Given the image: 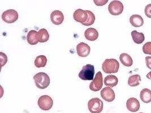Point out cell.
Returning <instances> with one entry per match:
<instances>
[{
  "instance_id": "cell-7",
  "label": "cell",
  "mask_w": 151,
  "mask_h": 113,
  "mask_svg": "<svg viewBox=\"0 0 151 113\" xmlns=\"http://www.w3.org/2000/svg\"><path fill=\"white\" fill-rule=\"evenodd\" d=\"M18 12L13 9L7 10L2 14V20L7 23H13L18 20Z\"/></svg>"
},
{
  "instance_id": "cell-29",
  "label": "cell",
  "mask_w": 151,
  "mask_h": 113,
  "mask_svg": "<svg viewBox=\"0 0 151 113\" xmlns=\"http://www.w3.org/2000/svg\"><path fill=\"white\" fill-rule=\"evenodd\" d=\"M145 62H146V65L147 67L151 69V56H146L145 57Z\"/></svg>"
},
{
  "instance_id": "cell-5",
  "label": "cell",
  "mask_w": 151,
  "mask_h": 113,
  "mask_svg": "<svg viewBox=\"0 0 151 113\" xmlns=\"http://www.w3.org/2000/svg\"><path fill=\"white\" fill-rule=\"evenodd\" d=\"M103 75L101 71L98 72L95 75V78L92 80L89 85V89L93 91H99L103 87Z\"/></svg>"
},
{
  "instance_id": "cell-16",
  "label": "cell",
  "mask_w": 151,
  "mask_h": 113,
  "mask_svg": "<svg viewBox=\"0 0 151 113\" xmlns=\"http://www.w3.org/2000/svg\"><path fill=\"white\" fill-rule=\"evenodd\" d=\"M131 25L135 27H142L144 24L143 18L139 15H132L130 18Z\"/></svg>"
},
{
  "instance_id": "cell-12",
  "label": "cell",
  "mask_w": 151,
  "mask_h": 113,
  "mask_svg": "<svg viewBox=\"0 0 151 113\" xmlns=\"http://www.w3.org/2000/svg\"><path fill=\"white\" fill-rule=\"evenodd\" d=\"M50 19L55 25H60L64 20V16L60 10H55L50 14Z\"/></svg>"
},
{
  "instance_id": "cell-4",
  "label": "cell",
  "mask_w": 151,
  "mask_h": 113,
  "mask_svg": "<svg viewBox=\"0 0 151 113\" xmlns=\"http://www.w3.org/2000/svg\"><path fill=\"white\" fill-rule=\"evenodd\" d=\"M88 107L91 113H101L103 110V102L99 98L91 99L88 103Z\"/></svg>"
},
{
  "instance_id": "cell-21",
  "label": "cell",
  "mask_w": 151,
  "mask_h": 113,
  "mask_svg": "<svg viewBox=\"0 0 151 113\" xmlns=\"http://www.w3.org/2000/svg\"><path fill=\"white\" fill-rule=\"evenodd\" d=\"M47 63V58L45 56H37L35 60V65L38 68L44 67Z\"/></svg>"
},
{
  "instance_id": "cell-10",
  "label": "cell",
  "mask_w": 151,
  "mask_h": 113,
  "mask_svg": "<svg viewBox=\"0 0 151 113\" xmlns=\"http://www.w3.org/2000/svg\"><path fill=\"white\" fill-rule=\"evenodd\" d=\"M101 96L107 102H112L115 99V93L110 87H105L101 91Z\"/></svg>"
},
{
  "instance_id": "cell-28",
  "label": "cell",
  "mask_w": 151,
  "mask_h": 113,
  "mask_svg": "<svg viewBox=\"0 0 151 113\" xmlns=\"http://www.w3.org/2000/svg\"><path fill=\"white\" fill-rule=\"evenodd\" d=\"M93 2L97 6H103L106 4H107L108 1V0H94Z\"/></svg>"
},
{
  "instance_id": "cell-30",
  "label": "cell",
  "mask_w": 151,
  "mask_h": 113,
  "mask_svg": "<svg viewBox=\"0 0 151 113\" xmlns=\"http://www.w3.org/2000/svg\"><path fill=\"white\" fill-rule=\"evenodd\" d=\"M147 78H148V79L151 80V71L147 75Z\"/></svg>"
},
{
  "instance_id": "cell-22",
  "label": "cell",
  "mask_w": 151,
  "mask_h": 113,
  "mask_svg": "<svg viewBox=\"0 0 151 113\" xmlns=\"http://www.w3.org/2000/svg\"><path fill=\"white\" fill-rule=\"evenodd\" d=\"M141 80V77L139 75H134L129 78L128 84L130 87H137L140 84Z\"/></svg>"
},
{
  "instance_id": "cell-18",
  "label": "cell",
  "mask_w": 151,
  "mask_h": 113,
  "mask_svg": "<svg viewBox=\"0 0 151 113\" xmlns=\"http://www.w3.org/2000/svg\"><path fill=\"white\" fill-rule=\"evenodd\" d=\"M141 100L146 104L151 102V91L148 88H144L141 92L140 94Z\"/></svg>"
},
{
  "instance_id": "cell-2",
  "label": "cell",
  "mask_w": 151,
  "mask_h": 113,
  "mask_svg": "<svg viewBox=\"0 0 151 113\" xmlns=\"http://www.w3.org/2000/svg\"><path fill=\"white\" fill-rule=\"evenodd\" d=\"M119 68V64L115 59H106L102 64V69L106 74L117 73Z\"/></svg>"
},
{
  "instance_id": "cell-26",
  "label": "cell",
  "mask_w": 151,
  "mask_h": 113,
  "mask_svg": "<svg viewBox=\"0 0 151 113\" xmlns=\"http://www.w3.org/2000/svg\"><path fill=\"white\" fill-rule=\"evenodd\" d=\"M0 54H1V56H0L1 65V67H3L5 64L7 63V56H6L5 53H2V52H1V53H0Z\"/></svg>"
},
{
  "instance_id": "cell-19",
  "label": "cell",
  "mask_w": 151,
  "mask_h": 113,
  "mask_svg": "<svg viewBox=\"0 0 151 113\" xmlns=\"http://www.w3.org/2000/svg\"><path fill=\"white\" fill-rule=\"evenodd\" d=\"M120 61L122 64L126 67H130L133 64V61L131 56L127 53H122L119 56Z\"/></svg>"
},
{
  "instance_id": "cell-3",
  "label": "cell",
  "mask_w": 151,
  "mask_h": 113,
  "mask_svg": "<svg viewBox=\"0 0 151 113\" xmlns=\"http://www.w3.org/2000/svg\"><path fill=\"white\" fill-rule=\"evenodd\" d=\"M95 67L92 64H86L83 67L79 74V77L83 80H92L94 79Z\"/></svg>"
},
{
  "instance_id": "cell-9",
  "label": "cell",
  "mask_w": 151,
  "mask_h": 113,
  "mask_svg": "<svg viewBox=\"0 0 151 113\" xmlns=\"http://www.w3.org/2000/svg\"><path fill=\"white\" fill-rule=\"evenodd\" d=\"M77 54L79 56L86 57L88 56L91 51V48L88 44L84 42H81L76 46Z\"/></svg>"
},
{
  "instance_id": "cell-8",
  "label": "cell",
  "mask_w": 151,
  "mask_h": 113,
  "mask_svg": "<svg viewBox=\"0 0 151 113\" xmlns=\"http://www.w3.org/2000/svg\"><path fill=\"white\" fill-rule=\"evenodd\" d=\"M108 10L110 14L113 15H119L122 13L124 11V5L119 1H113L108 6Z\"/></svg>"
},
{
  "instance_id": "cell-13",
  "label": "cell",
  "mask_w": 151,
  "mask_h": 113,
  "mask_svg": "<svg viewBox=\"0 0 151 113\" xmlns=\"http://www.w3.org/2000/svg\"><path fill=\"white\" fill-rule=\"evenodd\" d=\"M126 106L127 109L131 112H137L140 108V102L137 99L131 97L126 102Z\"/></svg>"
},
{
  "instance_id": "cell-6",
  "label": "cell",
  "mask_w": 151,
  "mask_h": 113,
  "mask_svg": "<svg viewBox=\"0 0 151 113\" xmlns=\"http://www.w3.org/2000/svg\"><path fill=\"white\" fill-rule=\"evenodd\" d=\"M53 105V99L50 96L47 95L42 96L38 99V106L42 110H49L52 107Z\"/></svg>"
},
{
  "instance_id": "cell-27",
  "label": "cell",
  "mask_w": 151,
  "mask_h": 113,
  "mask_svg": "<svg viewBox=\"0 0 151 113\" xmlns=\"http://www.w3.org/2000/svg\"><path fill=\"white\" fill-rule=\"evenodd\" d=\"M144 12L145 15L148 17L151 18V4H148L145 7Z\"/></svg>"
},
{
  "instance_id": "cell-23",
  "label": "cell",
  "mask_w": 151,
  "mask_h": 113,
  "mask_svg": "<svg viewBox=\"0 0 151 113\" xmlns=\"http://www.w3.org/2000/svg\"><path fill=\"white\" fill-rule=\"evenodd\" d=\"M39 35V42H45L48 41L49 39V34L48 31L45 28H42L38 31Z\"/></svg>"
},
{
  "instance_id": "cell-31",
  "label": "cell",
  "mask_w": 151,
  "mask_h": 113,
  "mask_svg": "<svg viewBox=\"0 0 151 113\" xmlns=\"http://www.w3.org/2000/svg\"></svg>"
},
{
  "instance_id": "cell-25",
  "label": "cell",
  "mask_w": 151,
  "mask_h": 113,
  "mask_svg": "<svg viewBox=\"0 0 151 113\" xmlns=\"http://www.w3.org/2000/svg\"><path fill=\"white\" fill-rule=\"evenodd\" d=\"M143 51L144 54L151 55V42H146L143 46Z\"/></svg>"
},
{
  "instance_id": "cell-24",
  "label": "cell",
  "mask_w": 151,
  "mask_h": 113,
  "mask_svg": "<svg viewBox=\"0 0 151 113\" xmlns=\"http://www.w3.org/2000/svg\"><path fill=\"white\" fill-rule=\"evenodd\" d=\"M87 14H88V19L87 21H86L85 23H83V25L86 26H91L92 25L95 21V14H93L92 11H89V10H86Z\"/></svg>"
},
{
  "instance_id": "cell-11",
  "label": "cell",
  "mask_w": 151,
  "mask_h": 113,
  "mask_svg": "<svg viewBox=\"0 0 151 113\" xmlns=\"http://www.w3.org/2000/svg\"><path fill=\"white\" fill-rule=\"evenodd\" d=\"M74 19L76 21L79 22L81 23H84L88 19V14L86 10H83L82 9H77L73 14Z\"/></svg>"
},
{
  "instance_id": "cell-17",
  "label": "cell",
  "mask_w": 151,
  "mask_h": 113,
  "mask_svg": "<svg viewBox=\"0 0 151 113\" xmlns=\"http://www.w3.org/2000/svg\"><path fill=\"white\" fill-rule=\"evenodd\" d=\"M118 83V78L113 75H109L104 79V84L108 87H114Z\"/></svg>"
},
{
  "instance_id": "cell-1",
  "label": "cell",
  "mask_w": 151,
  "mask_h": 113,
  "mask_svg": "<svg viewBox=\"0 0 151 113\" xmlns=\"http://www.w3.org/2000/svg\"><path fill=\"white\" fill-rule=\"evenodd\" d=\"M34 79L36 86L39 89H45L50 84V78L45 72L36 74L34 77Z\"/></svg>"
},
{
  "instance_id": "cell-14",
  "label": "cell",
  "mask_w": 151,
  "mask_h": 113,
  "mask_svg": "<svg viewBox=\"0 0 151 113\" xmlns=\"http://www.w3.org/2000/svg\"><path fill=\"white\" fill-rule=\"evenodd\" d=\"M27 42L30 45H35L39 42V32L35 30H31L28 33L27 36Z\"/></svg>"
},
{
  "instance_id": "cell-15",
  "label": "cell",
  "mask_w": 151,
  "mask_h": 113,
  "mask_svg": "<svg viewBox=\"0 0 151 113\" xmlns=\"http://www.w3.org/2000/svg\"><path fill=\"white\" fill-rule=\"evenodd\" d=\"M84 36L89 41H95L99 37V32L95 28H89L86 30Z\"/></svg>"
},
{
  "instance_id": "cell-20",
  "label": "cell",
  "mask_w": 151,
  "mask_h": 113,
  "mask_svg": "<svg viewBox=\"0 0 151 113\" xmlns=\"http://www.w3.org/2000/svg\"><path fill=\"white\" fill-rule=\"evenodd\" d=\"M131 36L133 41L135 43L137 44H140L143 43L145 40L144 35L143 33L138 32L137 31H132L131 32Z\"/></svg>"
}]
</instances>
